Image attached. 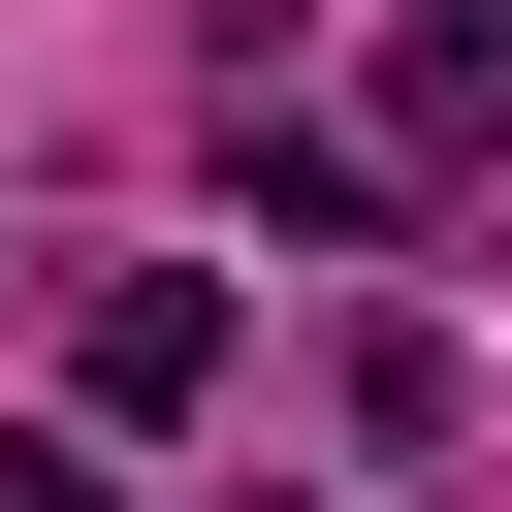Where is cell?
Instances as JSON below:
<instances>
[{"mask_svg":"<svg viewBox=\"0 0 512 512\" xmlns=\"http://www.w3.org/2000/svg\"><path fill=\"white\" fill-rule=\"evenodd\" d=\"M192 384H224V288H192V256H128V288L64 320V416H96V448H160Z\"/></svg>","mask_w":512,"mask_h":512,"instance_id":"obj_1","label":"cell"},{"mask_svg":"<svg viewBox=\"0 0 512 512\" xmlns=\"http://www.w3.org/2000/svg\"><path fill=\"white\" fill-rule=\"evenodd\" d=\"M224 192H256V224H320V256H384V192H416V160H384V128H256V96H224Z\"/></svg>","mask_w":512,"mask_h":512,"instance_id":"obj_2","label":"cell"},{"mask_svg":"<svg viewBox=\"0 0 512 512\" xmlns=\"http://www.w3.org/2000/svg\"><path fill=\"white\" fill-rule=\"evenodd\" d=\"M0 512H128V480H96V416H64V448H0Z\"/></svg>","mask_w":512,"mask_h":512,"instance_id":"obj_3","label":"cell"}]
</instances>
